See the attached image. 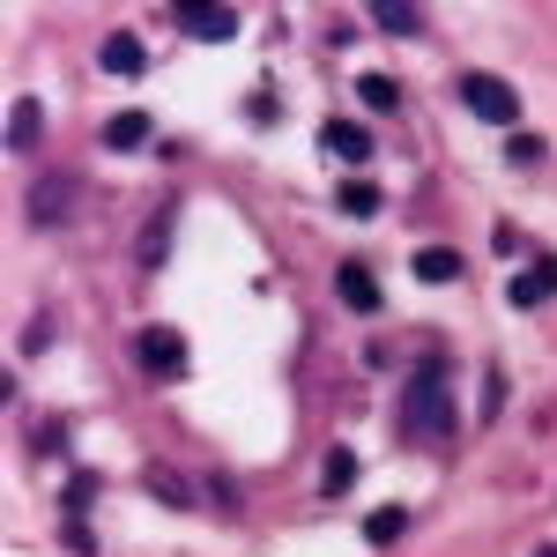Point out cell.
I'll return each mask as SVG.
<instances>
[{
  "instance_id": "1",
  "label": "cell",
  "mask_w": 557,
  "mask_h": 557,
  "mask_svg": "<svg viewBox=\"0 0 557 557\" xmlns=\"http://www.w3.org/2000/svg\"><path fill=\"white\" fill-rule=\"evenodd\" d=\"M401 431H409V438H446V431H454V401H446V372H438V364H424V372L409 380Z\"/></svg>"
},
{
  "instance_id": "2",
  "label": "cell",
  "mask_w": 557,
  "mask_h": 557,
  "mask_svg": "<svg viewBox=\"0 0 557 557\" xmlns=\"http://www.w3.org/2000/svg\"><path fill=\"white\" fill-rule=\"evenodd\" d=\"M461 104H469L483 127H513L520 120V97L498 83V75H461Z\"/></svg>"
},
{
  "instance_id": "3",
  "label": "cell",
  "mask_w": 557,
  "mask_h": 557,
  "mask_svg": "<svg viewBox=\"0 0 557 557\" xmlns=\"http://www.w3.org/2000/svg\"><path fill=\"white\" fill-rule=\"evenodd\" d=\"M134 364H141L149 380H186V343H178L172 327H141V335H134Z\"/></svg>"
},
{
  "instance_id": "4",
  "label": "cell",
  "mask_w": 557,
  "mask_h": 557,
  "mask_svg": "<svg viewBox=\"0 0 557 557\" xmlns=\"http://www.w3.org/2000/svg\"><path fill=\"white\" fill-rule=\"evenodd\" d=\"M178 30L223 45V38H238V8H223V0H186V8H178Z\"/></svg>"
},
{
  "instance_id": "5",
  "label": "cell",
  "mask_w": 557,
  "mask_h": 557,
  "mask_svg": "<svg viewBox=\"0 0 557 557\" xmlns=\"http://www.w3.org/2000/svg\"><path fill=\"white\" fill-rule=\"evenodd\" d=\"M335 298H343L349 312H380V275H372L364 260H343V268H335Z\"/></svg>"
},
{
  "instance_id": "6",
  "label": "cell",
  "mask_w": 557,
  "mask_h": 557,
  "mask_svg": "<svg viewBox=\"0 0 557 557\" xmlns=\"http://www.w3.org/2000/svg\"><path fill=\"white\" fill-rule=\"evenodd\" d=\"M506 298H513L520 312H535L543 298H557V260H528L513 283H506Z\"/></svg>"
},
{
  "instance_id": "7",
  "label": "cell",
  "mask_w": 557,
  "mask_h": 557,
  "mask_svg": "<svg viewBox=\"0 0 557 557\" xmlns=\"http://www.w3.org/2000/svg\"><path fill=\"white\" fill-rule=\"evenodd\" d=\"M97 60H104V75H141V67H149V52H141L134 30H112V38L97 45Z\"/></svg>"
},
{
  "instance_id": "8",
  "label": "cell",
  "mask_w": 557,
  "mask_h": 557,
  "mask_svg": "<svg viewBox=\"0 0 557 557\" xmlns=\"http://www.w3.org/2000/svg\"><path fill=\"white\" fill-rule=\"evenodd\" d=\"M372 23H380L386 38H417L424 30V8L417 0H372Z\"/></svg>"
},
{
  "instance_id": "9",
  "label": "cell",
  "mask_w": 557,
  "mask_h": 557,
  "mask_svg": "<svg viewBox=\"0 0 557 557\" xmlns=\"http://www.w3.org/2000/svg\"><path fill=\"white\" fill-rule=\"evenodd\" d=\"M320 141H327L343 164H364V157H372V134L357 127V120H327V127H320Z\"/></svg>"
},
{
  "instance_id": "10",
  "label": "cell",
  "mask_w": 557,
  "mask_h": 557,
  "mask_svg": "<svg viewBox=\"0 0 557 557\" xmlns=\"http://www.w3.org/2000/svg\"><path fill=\"white\" fill-rule=\"evenodd\" d=\"M149 141H157L149 112H120V120L104 127V149H120V157H127V149H149Z\"/></svg>"
},
{
  "instance_id": "11",
  "label": "cell",
  "mask_w": 557,
  "mask_h": 557,
  "mask_svg": "<svg viewBox=\"0 0 557 557\" xmlns=\"http://www.w3.org/2000/svg\"><path fill=\"white\" fill-rule=\"evenodd\" d=\"M335 209L357 215V223H364V215H380V186H372V178H343V186H335Z\"/></svg>"
},
{
  "instance_id": "12",
  "label": "cell",
  "mask_w": 557,
  "mask_h": 557,
  "mask_svg": "<svg viewBox=\"0 0 557 557\" xmlns=\"http://www.w3.org/2000/svg\"><path fill=\"white\" fill-rule=\"evenodd\" d=\"M454 275H461V253L454 246H424L417 253V283H454Z\"/></svg>"
},
{
  "instance_id": "13",
  "label": "cell",
  "mask_w": 557,
  "mask_h": 557,
  "mask_svg": "<svg viewBox=\"0 0 557 557\" xmlns=\"http://www.w3.org/2000/svg\"><path fill=\"white\" fill-rule=\"evenodd\" d=\"M38 127H45V112L30 104V97H23V104L8 112V149H30V141H38Z\"/></svg>"
},
{
  "instance_id": "14",
  "label": "cell",
  "mask_w": 557,
  "mask_h": 557,
  "mask_svg": "<svg viewBox=\"0 0 557 557\" xmlns=\"http://www.w3.org/2000/svg\"><path fill=\"white\" fill-rule=\"evenodd\" d=\"M357 97H364L372 112H394V104H401V89H394V75H357Z\"/></svg>"
},
{
  "instance_id": "15",
  "label": "cell",
  "mask_w": 557,
  "mask_h": 557,
  "mask_svg": "<svg viewBox=\"0 0 557 557\" xmlns=\"http://www.w3.org/2000/svg\"><path fill=\"white\" fill-rule=\"evenodd\" d=\"M401 528H409V513H401V506H380V513L364 520V543H372V550H380V543H394V535H401Z\"/></svg>"
},
{
  "instance_id": "16",
  "label": "cell",
  "mask_w": 557,
  "mask_h": 557,
  "mask_svg": "<svg viewBox=\"0 0 557 557\" xmlns=\"http://www.w3.org/2000/svg\"><path fill=\"white\" fill-rule=\"evenodd\" d=\"M67 194H75L67 178H45L38 186V223H60V215H67Z\"/></svg>"
},
{
  "instance_id": "17",
  "label": "cell",
  "mask_w": 557,
  "mask_h": 557,
  "mask_svg": "<svg viewBox=\"0 0 557 557\" xmlns=\"http://www.w3.org/2000/svg\"><path fill=\"white\" fill-rule=\"evenodd\" d=\"M349 483H357V454L335 446V454H327V491H349Z\"/></svg>"
},
{
  "instance_id": "18",
  "label": "cell",
  "mask_w": 557,
  "mask_h": 557,
  "mask_svg": "<svg viewBox=\"0 0 557 557\" xmlns=\"http://www.w3.org/2000/svg\"><path fill=\"white\" fill-rule=\"evenodd\" d=\"M535 557H557V543H543V550H535Z\"/></svg>"
}]
</instances>
